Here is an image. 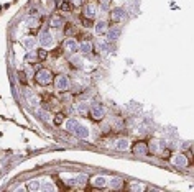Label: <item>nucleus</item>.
Wrapping results in <instances>:
<instances>
[{
	"mask_svg": "<svg viewBox=\"0 0 194 192\" xmlns=\"http://www.w3.org/2000/svg\"><path fill=\"white\" fill-rule=\"evenodd\" d=\"M35 44H36L35 43V38H31V36H28V38L23 39V46H25L28 51H33L35 50Z\"/></svg>",
	"mask_w": 194,
	"mask_h": 192,
	"instance_id": "obj_11",
	"label": "nucleus"
},
{
	"mask_svg": "<svg viewBox=\"0 0 194 192\" xmlns=\"http://www.w3.org/2000/svg\"><path fill=\"white\" fill-rule=\"evenodd\" d=\"M79 51H81V53H84V54H87V53H91V51H92V44L89 43V41L81 43V44H79Z\"/></svg>",
	"mask_w": 194,
	"mask_h": 192,
	"instance_id": "obj_13",
	"label": "nucleus"
},
{
	"mask_svg": "<svg viewBox=\"0 0 194 192\" xmlns=\"http://www.w3.org/2000/svg\"><path fill=\"white\" fill-rule=\"evenodd\" d=\"M123 18H125V12L122 9H115L112 12V20H114V22H122Z\"/></svg>",
	"mask_w": 194,
	"mask_h": 192,
	"instance_id": "obj_9",
	"label": "nucleus"
},
{
	"mask_svg": "<svg viewBox=\"0 0 194 192\" xmlns=\"http://www.w3.org/2000/svg\"><path fill=\"white\" fill-rule=\"evenodd\" d=\"M25 97H26V100H28V104H30V105H35V107L38 105V99H36V97H35L30 91L25 92Z\"/></svg>",
	"mask_w": 194,
	"mask_h": 192,
	"instance_id": "obj_14",
	"label": "nucleus"
},
{
	"mask_svg": "<svg viewBox=\"0 0 194 192\" xmlns=\"http://www.w3.org/2000/svg\"><path fill=\"white\" fill-rule=\"evenodd\" d=\"M54 84H56V89H58L59 92L68 91V89H69V79H68L66 76H58V77H56V81H54Z\"/></svg>",
	"mask_w": 194,
	"mask_h": 192,
	"instance_id": "obj_3",
	"label": "nucleus"
},
{
	"mask_svg": "<svg viewBox=\"0 0 194 192\" xmlns=\"http://www.w3.org/2000/svg\"><path fill=\"white\" fill-rule=\"evenodd\" d=\"M64 48H66L69 53H78L79 51V44L74 38H68L66 41H64Z\"/></svg>",
	"mask_w": 194,
	"mask_h": 192,
	"instance_id": "obj_4",
	"label": "nucleus"
},
{
	"mask_svg": "<svg viewBox=\"0 0 194 192\" xmlns=\"http://www.w3.org/2000/svg\"><path fill=\"white\" fill-rule=\"evenodd\" d=\"M40 181H36V179H33V181H30V184H28V190H31V192H36V190H40Z\"/></svg>",
	"mask_w": 194,
	"mask_h": 192,
	"instance_id": "obj_17",
	"label": "nucleus"
},
{
	"mask_svg": "<svg viewBox=\"0 0 194 192\" xmlns=\"http://www.w3.org/2000/svg\"><path fill=\"white\" fill-rule=\"evenodd\" d=\"M51 79H53V74H51V71H48V69H40V71L36 72V81L41 85H48L51 82Z\"/></svg>",
	"mask_w": 194,
	"mask_h": 192,
	"instance_id": "obj_1",
	"label": "nucleus"
},
{
	"mask_svg": "<svg viewBox=\"0 0 194 192\" xmlns=\"http://www.w3.org/2000/svg\"><path fill=\"white\" fill-rule=\"evenodd\" d=\"M119 35H120V30L119 28H114V30L109 31V41H115V39H119Z\"/></svg>",
	"mask_w": 194,
	"mask_h": 192,
	"instance_id": "obj_16",
	"label": "nucleus"
},
{
	"mask_svg": "<svg viewBox=\"0 0 194 192\" xmlns=\"http://www.w3.org/2000/svg\"><path fill=\"white\" fill-rule=\"evenodd\" d=\"M132 190H143V186H141V184H133Z\"/></svg>",
	"mask_w": 194,
	"mask_h": 192,
	"instance_id": "obj_28",
	"label": "nucleus"
},
{
	"mask_svg": "<svg viewBox=\"0 0 194 192\" xmlns=\"http://www.w3.org/2000/svg\"><path fill=\"white\" fill-rule=\"evenodd\" d=\"M133 151H135V154H145V153H147V145H143V143H138V145L133 148Z\"/></svg>",
	"mask_w": 194,
	"mask_h": 192,
	"instance_id": "obj_18",
	"label": "nucleus"
},
{
	"mask_svg": "<svg viewBox=\"0 0 194 192\" xmlns=\"http://www.w3.org/2000/svg\"><path fill=\"white\" fill-rule=\"evenodd\" d=\"M26 23H28V26L33 28V26L38 25V18H28V20H26Z\"/></svg>",
	"mask_w": 194,
	"mask_h": 192,
	"instance_id": "obj_25",
	"label": "nucleus"
},
{
	"mask_svg": "<svg viewBox=\"0 0 194 192\" xmlns=\"http://www.w3.org/2000/svg\"><path fill=\"white\" fill-rule=\"evenodd\" d=\"M71 63L76 64V66H81V58H79V56H74V58L71 59Z\"/></svg>",
	"mask_w": 194,
	"mask_h": 192,
	"instance_id": "obj_26",
	"label": "nucleus"
},
{
	"mask_svg": "<svg viewBox=\"0 0 194 192\" xmlns=\"http://www.w3.org/2000/svg\"><path fill=\"white\" fill-rule=\"evenodd\" d=\"M81 123L78 120H74V118H69V120L66 122V128H68V132H71V133H76V130H78V126Z\"/></svg>",
	"mask_w": 194,
	"mask_h": 192,
	"instance_id": "obj_7",
	"label": "nucleus"
},
{
	"mask_svg": "<svg viewBox=\"0 0 194 192\" xmlns=\"http://www.w3.org/2000/svg\"><path fill=\"white\" fill-rule=\"evenodd\" d=\"M150 149L151 151H158V141H151L150 143Z\"/></svg>",
	"mask_w": 194,
	"mask_h": 192,
	"instance_id": "obj_27",
	"label": "nucleus"
},
{
	"mask_svg": "<svg viewBox=\"0 0 194 192\" xmlns=\"http://www.w3.org/2000/svg\"><path fill=\"white\" fill-rule=\"evenodd\" d=\"M40 189H41V190H54L56 187H54L50 181H44V182L41 184V186H40Z\"/></svg>",
	"mask_w": 194,
	"mask_h": 192,
	"instance_id": "obj_21",
	"label": "nucleus"
},
{
	"mask_svg": "<svg viewBox=\"0 0 194 192\" xmlns=\"http://www.w3.org/2000/svg\"><path fill=\"white\" fill-rule=\"evenodd\" d=\"M76 135H78L79 138H87L89 136V128L84 125H79L78 130H76Z\"/></svg>",
	"mask_w": 194,
	"mask_h": 192,
	"instance_id": "obj_10",
	"label": "nucleus"
},
{
	"mask_svg": "<svg viewBox=\"0 0 194 192\" xmlns=\"http://www.w3.org/2000/svg\"><path fill=\"white\" fill-rule=\"evenodd\" d=\"M100 2H102V3H109V0H100Z\"/></svg>",
	"mask_w": 194,
	"mask_h": 192,
	"instance_id": "obj_32",
	"label": "nucleus"
},
{
	"mask_svg": "<svg viewBox=\"0 0 194 192\" xmlns=\"http://www.w3.org/2000/svg\"><path fill=\"white\" fill-rule=\"evenodd\" d=\"M91 113H92V117H94L95 120H100V118L104 117V108H102V105H100V104H92Z\"/></svg>",
	"mask_w": 194,
	"mask_h": 192,
	"instance_id": "obj_5",
	"label": "nucleus"
},
{
	"mask_svg": "<svg viewBox=\"0 0 194 192\" xmlns=\"http://www.w3.org/2000/svg\"><path fill=\"white\" fill-rule=\"evenodd\" d=\"M38 115H40V117H41V118H43V120H46V113H44V112H43V110H38Z\"/></svg>",
	"mask_w": 194,
	"mask_h": 192,
	"instance_id": "obj_31",
	"label": "nucleus"
},
{
	"mask_svg": "<svg viewBox=\"0 0 194 192\" xmlns=\"http://www.w3.org/2000/svg\"><path fill=\"white\" fill-rule=\"evenodd\" d=\"M92 184H94L95 187H104L107 184V177H104V176H97V177L92 179Z\"/></svg>",
	"mask_w": 194,
	"mask_h": 192,
	"instance_id": "obj_12",
	"label": "nucleus"
},
{
	"mask_svg": "<svg viewBox=\"0 0 194 192\" xmlns=\"http://www.w3.org/2000/svg\"><path fill=\"white\" fill-rule=\"evenodd\" d=\"M173 164H175L176 167H186L188 159H186L184 154H175V158H173Z\"/></svg>",
	"mask_w": 194,
	"mask_h": 192,
	"instance_id": "obj_6",
	"label": "nucleus"
},
{
	"mask_svg": "<svg viewBox=\"0 0 194 192\" xmlns=\"http://www.w3.org/2000/svg\"><path fill=\"white\" fill-rule=\"evenodd\" d=\"M115 148L119 149V151H125V149L128 148V141L125 140V138H122V140H119V141L115 143Z\"/></svg>",
	"mask_w": 194,
	"mask_h": 192,
	"instance_id": "obj_15",
	"label": "nucleus"
},
{
	"mask_svg": "<svg viewBox=\"0 0 194 192\" xmlns=\"http://www.w3.org/2000/svg\"><path fill=\"white\" fill-rule=\"evenodd\" d=\"M38 58H40V59H44V58H46V51L41 50V51L38 53Z\"/></svg>",
	"mask_w": 194,
	"mask_h": 192,
	"instance_id": "obj_30",
	"label": "nucleus"
},
{
	"mask_svg": "<svg viewBox=\"0 0 194 192\" xmlns=\"http://www.w3.org/2000/svg\"><path fill=\"white\" fill-rule=\"evenodd\" d=\"M110 187L112 189H120L122 187V179H119V177L110 179Z\"/></svg>",
	"mask_w": 194,
	"mask_h": 192,
	"instance_id": "obj_19",
	"label": "nucleus"
},
{
	"mask_svg": "<svg viewBox=\"0 0 194 192\" xmlns=\"http://www.w3.org/2000/svg\"><path fill=\"white\" fill-rule=\"evenodd\" d=\"M84 15H86L87 18H92V17H95V10H94V7H92V5L86 7V10H84Z\"/></svg>",
	"mask_w": 194,
	"mask_h": 192,
	"instance_id": "obj_20",
	"label": "nucleus"
},
{
	"mask_svg": "<svg viewBox=\"0 0 194 192\" xmlns=\"http://www.w3.org/2000/svg\"><path fill=\"white\" fill-rule=\"evenodd\" d=\"M99 50H102V51H110V41L109 43H99Z\"/></svg>",
	"mask_w": 194,
	"mask_h": 192,
	"instance_id": "obj_23",
	"label": "nucleus"
},
{
	"mask_svg": "<svg viewBox=\"0 0 194 192\" xmlns=\"http://www.w3.org/2000/svg\"><path fill=\"white\" fill-rule=\"evenodd\" d=\"M94 31L97 35H104V33H107V23L106 22H97L95 23V26H94Z\"/></svg>",
	"mask_w": 194,
	"mask_h": 192,
	"instance_id": "obj_8",
	"label": "nucleus"
},
{
	"mask_svg": "<svg viewBox=\"0 0 194 192\" xmlns=\"http://www.w3.org/2000/svg\"><path fill=\"white\" fill-rule=\"evenodd\" d=\"M63 18H59V17H54L53 18V22H51V25L53 26H56V28H59V26H63Z\"/></svg>",
	"mask_w": 194,
	"mask_h": 192,
	"instance_id": "obj_22",
	"label": "nucleus"
},
{
	"mask_svg": "<svg viewBox=\"0 0 194 192\" xmlns=\"http://www.w3.org/2000/svg\"><path fill=\"white\" fill-rule=\"evenodd\" d=\"M61 9H63L64 12H71V5H69V3H63Z\"/></svg>",
	"mask_w": 194,
	"mask_h": 192,
	"instance_id": "obj_29",
	"label": "nucleus"
},
{
	"mask_svg": "<svg viewBox=\"0 0 194 192\" xmlns=\"http://www.w3.org/2000/svg\"><path fill=\"white\" fill-rule=\"evenodd\" d=\"M78 112L79 113H86L87 112V104H86V102H82V104L78 105Z\"/></svg>",
	"mask_w": 194,
	"mask_h": 192,
	"instance_id": "obj_24",
	"label": "nucleus"
},
{
	"mask_svg": "<svg viewBox=\"0 0 194 192\" xmlns=\"http://www.w3.org/2000/svg\"><path fill=\"white\" fill-rule=\"evenodd\" d=\"M38 41H40V44H41L43 48H50V46H53L54 39H53V35H51L50 31L43 30L41 33H40V36H38Z\"/></svg>",
	"mask_w": 194,
	"mask_h": 192,
	"instance_id": "obj_2",
	"label": "nucleus"
}]
</instances>
